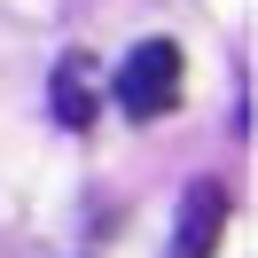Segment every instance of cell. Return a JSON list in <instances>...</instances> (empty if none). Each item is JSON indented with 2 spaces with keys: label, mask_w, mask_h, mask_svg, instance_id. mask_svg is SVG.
Listing matches in <instances>:
<instances>
[{
  "label": "cell",
  "mask_w": 258,
  "mask_h": 258,
  "mask_svg": "<svg viewBox=\"0 0 258 258\" xmlns=\"http://www.w3.org/2000/svg\"><path fill=\"white\" fill-rule=\"evenodd\" d=\"M117 102H125V117H164L180 102V47L172 39H141L117 63Z\"/></svg>",
  "instance_id": "1"
},
{
  "label": "cell",
  "mask_w": 258,
  "mask_h": 258,
  "mask_svg": "<svg viewBox=\"0 0 258 258\" xmlns=\"http://www.w3.org/2000/svg\"><path fill=\"white\" fill-rule=\"evenodd\" d=\"M227 235V188L219 180H196L188 204H180V235H172V258H211Z\"/></svg>",
  "instance_id": "2"
},
{
  "label": "cell",
  "mask_w": 258,
  "mask_h": 258,
  "mask_svg": "<svg viewBox=\"0 0 258 258\" xmlns=\"http://www.w3.org/2000/svg\"><path fill=\"white\" fill-rule=\"evenodd\" d=\"M55 117H63L71 133L94 125V63H86V55H63V71H55Z\"/></svg>",
  "instance_id": "3"
}]
</instances>
